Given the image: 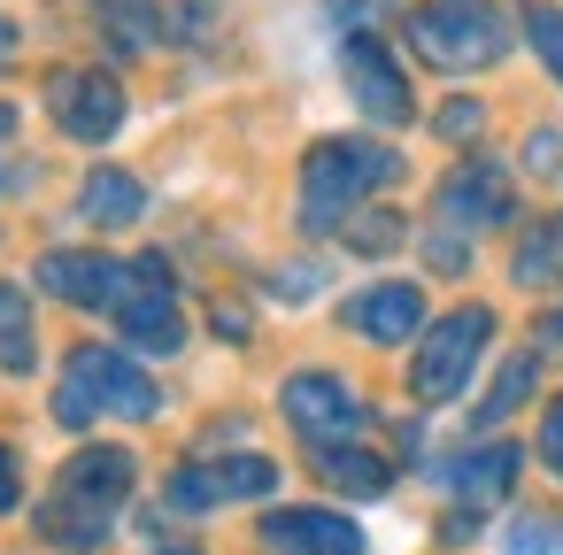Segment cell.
Segmentation results:
<instances>
[{
	"instance_id": "836d02e7",
	"label": "cell",
	"mask_w": 563,
	"mask_h": 555,
	"mask_svg": "<svg viewBox=\"0 0 563 555\" xmlns=\"http://www.w3.org/2000/svg\"><path fill=\"white\" fill-rule=\"evenodd\" d=\"M0 55H9V24H0Z\"/></svg>"
},
{
	"instance_id": "7c38bea8",
	"label": "cell",
	"mask_w": 563,
	"mask_h": 555,
	"mask_svg": "<svg viewBox=\"0 0 563 555\" xmlns=\"http://www.w3.org/2000/svg\"><path fill=\"white\" fill-rule=\"evenodd\" d=\"M517 217V186L494 155H463L440 186H432V224H455V232H494Z\"/></svg>"
},
{
	"instance_id": "4fadbf2b",
	"label": "cell",
	"mask_w": 563,
	"mask_h": 555,
	"mask_svg": "<svg viewBox=\"0 0 563 555\" xmlns=\"http://www.w3.org/2000/svg\"><path fill=\"white\" fill-rule=\"evenodd\" d=\"M340 324L355 340H371V347H417V332L432 324L424 317V286L417 278H378V286L340 301Z\"/></svg>"
},
{
	"instance_id": "3957f363",
	"label": "cell",
	"mask_w": 563,
	"mask_h": 555,
	"mask_svg": "<svg viewBox=\"0 0 563 555\" xmlns=\"http://www.w3.org/2000/svg\"><path fill=\"white\" fill-rule=\"evenodd\" d=\"M101 417H124V424H147L163 417V386L140 370L132 347H101V340H78L63 378H55V424L63 432H86Z\"/></svg>"
},
{
	"instance_id": "5bb4252c",
	"label": "cell",
	"mask_w": 563,
	"mask_h": 555,
	"mask_svg": "<svg viewBox=\"0 0 563 555\" xmlns=\"http://www.w3.org/2000/svg\"><path fill=\"white\" fill-rule=\"evenodd\" d=\"M517 470H525V455H517L509 440H486V432H478V440H471L463 455L432 463V478H440V486H448V493H455L463 509H494V501H501V493L517 486Z\"/></svg>"
},
{
	"instance_id": "f1b7e54d",
	"label": "cell",
	"mask_w": 563,
	"mask_h": 555,
	"mask_svg": "<svg viewBox=\"0 0 563 555\" xmlns=\"http://www.w3.org/2000/svg\"><path fill=\"white\" fill-rule=\"evenodd\" d=\"M209 324H217V332H224L232 347H247V332H255V317H247V301H217V309H209Z\"/></svg>"
},
{
	"instance_id": "cb8c5ba5",
	"label": "cell",
	"mask_w": 563,
	"mask_h": 555,
	"mask_svg": "<svg viewBox=\"0 0 563 555\" xmlns=\"http://www.w3.org/2000/svg\"><path fill=\"white\" fill-rule=\"evenodd\" d=\"M424 263H432V270H448V278H455V270H471V232L432 224V232H424Z\"/></svg>"
},
{
	"instance_id": "ac0fdd59",
	"label": "cell",
	"mask_w": 563,
	"mask_h": 555,
	"mask_svg": "<svg viewBox=\"0 0 563 555\" xmlns=\"http://www.w3.org/2000/svg\"><path fill=\"white\" fill-rule=\"evenodd\" d=\"M509 278H517L525 293L563 286V209H555V217H532V224L517 232V247H509Z\"/></svg>"
},
{
	"instance_id": "6da1fadb",
	"label": "cell",
	"mask_w": 563,
	"mask_h": 555,
	"mask_svg": "<svg viewBox=\"0 0 563 555\" xmlns=\"http://www.w3.org/2000/svg\"><path fill=\"white\" fill-rule=\"evenodd\" d=\"M132 486H140V455L132 447H117V440L78 447L55 470L47 501H40V540H55L63 555H101L117 517H124V501H132Z\"/></svg>"
},
{
	"instance_id": "d4e9b609",
	"label": "cell",
	"mask_w": 563,
	"mask_h": 555,
	"mask_svg": "<svg viewBox=\"0 0 563 555\" xmlns=\"http://www.w3.org/2000/svg\"><path fill=\"white\" fill-rule=\"evenodd\" d=\"M532 455H540V470H548V478H563V393H548L540 432H532Z\"/></svg>"
},
{
	"instance_id": "603a6c76",
	"label": "cell",
	"mask_w": 563,
	"mask_h": 555,
	"mask_svg": "<svg viewBox=\"0 0 563 555\" xmlns=\"http://www.w3.org/2000/svg\"><path fill=\"white\" fill-rule=\"evenodd\" d=\"M501 555H563V517L532 509V517L501 524Z\"/></svg>"
},
{
	"instance_id": "1f68e13d",
	"label": "cell",
	"mask_w": 563,
	"mask_h": 555,
	"mask_svg": "<svg viewBox=\"0 0 563 555\" xmlns=\"http://www.w3.org/2000/svg\"><path fill=\"white\" fill-rule=\"evenodd\" d=\"M9 132H16V109H9V101H0V140H9Z\"/></svg>"
},
{
	"instance_id": "e0dca14e",
	"label": "cell",
	"mask_w": 563,
	"mask_h": 555,
	"mask_svg": "<svg viewBox=\"0 0 563 555\" xmlns=\"http://www.w3.org/2000/svg\"><path fill=\"white\" fill-rule=\"evenodd\" d=\"M309 470L332 486V493H347V501H378L386 486H394V463L378 455V447H363V440H332V447H309Z\"/></svg>"
},
{
	"instance_id": "2e32d148",
	"label": "cell",
	"mask_w": 563,
	"mask_h": 555,
	"mask_svg": "<svg viewBox=\"0 0 563 555\" xmlns=\"http://www.w3.org/2000/svg\"><path fill=\"white\" fill-rule=\"evenodd\" d=\"M78 217H86L93 232H132V224L147 217V186H140L132 170H117V163H93V170L78 178Z\"/></svg>"
},
{
	"instance_id": "f546056e",
	"label": "cell",
	"mask_w": 563,
	"mask_h": 555,
	"mask_svg": "<svg viewBox=\"0 0 563 555\" xmlns=\"http://www.w3.org/2000/svg\"><path fill=\"white\" fill-rule=\"evenodd\" d=\"M24 501V463H16V447L9 440H0V517H9Z\"/></svg>"
},
{
	"instance_id": "83f0119b",
	"label": "cell",
	"mask_w": 563,
	"mask_h": 555,
	"mask_svg": "<svg viewBox=\"0 0 563 555\" xmlns=\"http://www.w3.org/2000/svg\"><path fill=\"white\" fill-rule=\"evenodd\" d=\"M271 293H278V301H317V263H286V270L271 278Z\"/></svg>"
},
{
	"instance_id": "4dcf8cb0",
	"label": "cell",
	"mask_w": 563,
	"mask_h": 555,
	"mask_svg": "<svg viewBox=\"0 0 563 555\" xmlns=\"http://www.w3.org/2000/svg\"><path fill=\"white\" fill-rule=\"evenodd\" d=\"M525 170H540V178L563 170V140H555V132H532V140H525Z\"/></svg>"
},
{
	"instance_id": "44dd1931",
	"label": "cell",
	"mask_w": 563,
	"mask_h": 555,
	"mask_svg": "<svg viewBox=\"0 0 563 555\" xmlns=\"http://www.w3.org/2000/svg\"><path fill=\"white\" fill-rule=\"evenodd\" d=\"M517 32L540 55V70L563 86V0H517Z\"/></svg>"
},
{
	"instance_id": "484cf974",
	"label": "cell",
	"mask_w": 563,
	"mask_h": 555,
	"mask_svg": "<svg viewBox=\"0 0 563 555\" xmlns=\"http://www.w3.org/2000/svg\"><path fill=\"white\" fill-rule=\"evenodd\" d=\"M432 132L463 147V140H478V132H486V109H478V101H448V109L432 116Z\"/></svg>"
},
{
	"instance_id": "4316f807",
	"label": "cell",
	"mask_w": 563,
	"mask_h": 555,
	"mask_svg": "<svg viewBox=\"0 0 563 555\" xmlns=\"http://www.w3.org/2000/svg\"><path fill=\"white\" fill-rule=\"evenodd\" d=\"M386 9H394V0H324V16H332L340 32H378Z\"/></svg>"
},
{
	"instance_id": "9c48e42d",
	"label": "cell",
	"mask_w": 563,
	"mask_h": 555,
	"mask_svg": "<svg viewBox=\"0 0 563 555\" xmlns=\"http://www.w3.org/2000/svg\"><path fill=\"white\" fill-rule=\"evenodd\" d=\"M278 493V463L271 455H217V463H178L163 478V509L170 517H209L224 501H271Z\"/></svg>"
},
{
	"instance_id": "ba28073f",
	"label": "cell",
	"mask_w": 563,
	"mask_h": 555,
	"mask_svg": "<svg viewBox=\"0 0 563 555\" xmlns=\"http://www.w3.org/2000/svg\"><path fill=\"white\" fill-rule=\"evenodd\" d=\"M278 409H286V424H294L309 447H332V440H363V432H371V401H363V386L340 378V370H286Z\"/></svg>"
},
{
	"instance_id": "7a4b0ae2",
	"label": "cell",
	"mask_w": 563,
	"mask_h": 555,
	"mask_svg": "<svg viewBox=\"0 0 563 555\" xmlns=\"http://www.w3.org/2000/svg\"><path fill=\"white\" fill-rule=\"evenodd\" d=\"M401 178V155L386 140H317L301 155V186H294V224L309 240L340 232L355 209H371V193H386Z\"/></svg>"
},
{
	"instance_id": "ffe728a7",
	"label": "cell",
	"mask_w": 563,
	"mask_h": 555,
	"mask_svg": "<svg viewBox=\"0 0 563 555\" xmlns=\"http://www.w3.org/2000/svg\"><path fill=\"white\" fill-rule=\"evenodd\" d=\"M532 386H540V355L532 347H517L501 370H494V386H486V401L471 409V432H494V424H509L525 401H532Z\"/></svg>"
},
{
	"instance_id": "e575fe53",
	"label": "cell",
	"mask_w": 563,
	"mask_h": 555,
	"mask_svg": "<svg viewBox=\"0 0 563 555\" xmlns=\"http://www.w3.org/2000/svg\"><path fill=\"white\" fill-rule=\"evenodd\" d=\"M170 555H178V547H170Z\"/></svg>"
},
{
	"instance_id": "277c9868",
	"label": "cell",
	"mask_w": 563,
	"mask_h": 555,
	"mask_svg": "<svg viewBox=\"0 0 563 555\" xmlns=\"http://www.w3.org/2000/svg\"><path fill=\"white\" fill-rule=\"evenodd\" d=\"M509 9L501 0H417L409 9V55L440 78H478L509 55Z\"/></svg>"
},
{
	"instance_id": "9a60e30c",
	"label": "cell",
	"mask_w": 563,
	"mask_h": 555,
	"mask_svg": "<svg viewBox=\"0 0 563 555\" xmlns=\"http://www.w3.org/2000/svg\"><path fill=\"white\" fill-rule=\"evenodd\" d=\"M263 547L271 555H363V524H347V509H271L263 517Z\"/></svg>"
},
{
	"instance_id": "8992f818",
	"label": "cell",
	"mask_w": 563,
	"mask_h": 555,
	"mask_svg": "<svg viewBox=\"0 0 563 555\" xmlns=\"http://www.w3.org/2000/svg\"><path fill=\"white\" fill-rule=\"evenodd\" d=\"M186 340H194V324H186V309H178L170 263H163V255H140V263H132V293L117 301V347L147 355V363H170V355H186Z\"/></svg>"
},
{
	"instance_id": "8fae6325",
	"label": "cell",
	"mask_w": 563,
	"mask_h": 555,
	"mask_svg": "<svg viewBox=\"0 0 563 555\" xmlns=\"http://www.w3.org/2000/svg\"><path fill=\"white\" fill-rule=\"evenodd\" d=\"M32 278H40V293L47 301H63V309H101V317H117V301L132 293V263H117V255H101V247H47L40 263H32Z\"/></svg>"
},
{
	"instance_id": "d6a6232c",
	"label": "cell",
	"mask_w": 563,
	"mask_h": 555,
	"mask_svg": "<svg viewBox=\"0 0 563 555\" xmlns=\"http://www.w3.org/2000/svg\"><path fill=\"white\" fill-rule=\"evenodd\" d=\"M548 340H555V347H563V309H555V317H548Z\"/></svg>"
},
{
	"instance_id": "5b68a950",
	"label": "cell",
	"mask_w": 563,
	"mask_h": 555,
	"mask_svg": "<svg viewBox=\"0 0 563 555\" xmlns=\"http://www.w3.org/2000/svg\"><path fill=\"white\" fill-rule=\"evenodd\" d=\"M494 332H501V317H494L486 301H455L448 317H432V324L417 332V347H409V401H417V409L463 401V386H471V370L486 363Z\"/></svg>"
},
{
	"instance_id": "30bf717a",
	"label": "cell",
	"mask_w": 563,
	"mask_h": 555,
	"mask_svg": "<svg viewBox=\"0 0 563 555\" xmlns=\"http://www.w3.org/2000/svg\"><path fill=\"white\" fill-rule=\"evenodd\" d=\"M340 78H347V93H355V109H363L371 124H386V132L417 124L409 70L394 63V47H386L378 32H340Z\"/></svg>"
},
{
	"instance_id": "7402d4cb",
	"label": "cell",
	"mask_w": 563,
	"mask_h": 555,
	"mask_svg": "<svg viewBox=\"0 0 563 555\" xmlns=\"http://www.w3.org/2000/svg\"><path fill=\"white\" fill-rule=\"evenodd\" d=\"M340 240H347V255H394L401 240H409V217H394V209H355L347 224H340Z\"/></svg>"
},
{
	"instance_id": "d6986e66",
	"label": "cell",
	"mask_w": 563,
	"mask_h": 555,
	"mask_svg": "<svg viewBox=\"0 0 563 555\" xmlns=\"http://www.w3.org/2000/svg\"><path fill=\"white\" fill-rule=\"evenodd\" d=\"M0 378H40V324L16 278H0Z\"/></svg>"
},
{
	"instance_id": "52a82bcc",
	"label": "cell",
	"mask_w": 563,
	"mask_h": 555,
	"mask_svg": "<svg viewBox=\"0 0 563 555\" xmlns=\"http://www.w3.org/2000/svg\"><path fill=\"white\" fill-rule=\"evenodd\" d=\"M47 116H55L63 140H78V147H109V140L124 132L132 101H124L117 70H101V63H63V70H47Z\"/></svg>"
}]
</instances>
